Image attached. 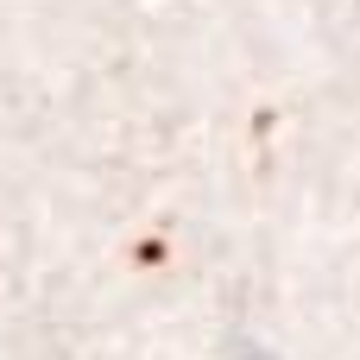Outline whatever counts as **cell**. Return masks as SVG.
I'll return each instance as SVG.
<instances>
[{
	"label": "cell",
	"instance_id": "cell-1",
	"mask_svg": "<svg viewBox=\"0 0 360 360\" xmlns=\"http://www.w3.org/2000/svg\"><path fill=\"white\" fill-rule=\"evenodd\" d=\"M247 360H272V354H247Z\"/></svg>",
	"mask_w": 360,
	"mask_h": 360
}]
</instances>
